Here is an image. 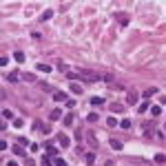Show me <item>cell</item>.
<instances>
[{
	"label": "cell",
	"instance_id": "14",
	"mask_svg": "<svg viewBox=\"0 0 166 166\" xmlns=\"http://www.w3.org/2000/svg\"><path fill=\"white\" fill-rule=\"evenodd\" d=\"M122 104H120V102H113V104H111V111H115V113H120V111H122Z\"/></svg>",
	"mask_w": 166,
	"mask_h": 166
},
{
	"label": "cell",
	"instance_id": "10",
	"mask_svg": "<svg viewBox=\"0 0 166 166\" xmlns=\"http://www.w3.org/2000/svg\"><path fill=\"white\" fill-rule=\"evenodd\" d=\"M7 80H9V82H18V80H20V75H18L16 71H11V73L7 75Z\"/></svg>",
	"mask_w": 166,
	"mask_h": 166
},
{
	"label": "cell",
	"instance_id": "15",
	"mask_svg": "<svg viewBox=\"0 0 166 166\" xmlns=\"http://www.w3.org/2000/svg\"><path fill=\"white\" fill-rule=\"evenodd\" d=\"M38 71H42V73H49L51 66H49V64H38Z\"/></svg>",
	"mask_w": 166,
	"mask_h": 166
},
{
	"label": "cell",
	"instance_id": "4",
	"mask_svg": "<svg viewBox=\"0 0 166 166\" xmlns=\"http://www.w3.org/2000/svg\"><path fill=\"white\" fill-rule=\"evenodd\" d=\"M60 115H62V111H60V108H56V111H51L49 120H51V122H56V120H60Z\"/></svg>",
	"mask_w": 166,
	"mask_h": 166
},
{
	"label": "cell",
	"instance_id": "21",
	"mask_svg": "<svg viewBox=\"0 0 166 166\" xmlns=\"http://www.w3.org/2000/svg\"><path fill=\"white\" fill-rule=\"evenodd\" d=\"M102 102H104V100H102V98H91V104H93V106H100Z\"/></svg>",
	"mask_w": 166,
	"mask_h": 166
},
{
	"label": "cell",
	"instance_id": "24",
	"mask_svg": "<svg viewBox=\"0 0 166 166\" xmlns=\"http://www.w3.org/2000/svg\"><path fill=\"white\" fill-rule=\"evenodd\" d=\"M25 124V122H22V120H20V117H18V120H13V126H16V129H20V126Z\"/></svg>",
	"mask_w": 166,
	"mask_h": 166
},
{
	"label": "cell",
	"instance_id": "13",
	"mask_svg": "<svg viewBox=\"0 0 166 166\" xmlns=\"http://www.w3.org/2000/svg\"><path fill=\"white\" fill-rule=\"evenodd\" d=\"M13 58H16V62H25V53H22V51H16Z\"/></svg>",
	"mask_w": 166,
	"mask_h": 166
},
{
	"label": "cell",
	"instance_id": "8",
	"mask_svg": "<svg viewBox=\"0 0 166 166\" xmlns=\"http://www.w3.org/2000/svg\"><path fill=\"white\" fill-rule=\"evenodd\" d=\"M62 122H64V126H71V124H73V113H66Z\"/></svg>",
	"mask_w": 166,
	"mask_h": 166
},
{
	"label": "cell",
	"instance_id": "30",
	"mask_svg": "<svg viewBox=\"0 0 166 166\" xmlns=\"http://www.w3.org/2000/svg\"><path fill=\"white\" fill-rule=\"evenodd\" d=\"M7 166H18V164H16V162H7Z\"/></svg>",
	"mask_w": 166,
	"mask_h": 166
},
{
	"label": "cell",
	"instance_id": "25",
	"mask_svg": "<svg viewBox=\"0 0 166 166\" xmlns=\"http://www.w3.org/2000/svg\"><path fill=\"white\" fill-rule=\"evenodd\" d=\"M98 117H100L98 113H91V115H89V122H98Z\"/></svg>",
	"mask_w": 166,
	"mask_h": 166
},
{
	"label": "cell",
	"instance_id": "26",
	"mask_svg": "<svg viewBox=\"0 0 166 166\" xmlns=\"http://www.w3.org/2000/svg\"><path fill=\"white\" fill-rule=\"evenodd\" d=\"M40 166H51V162H49V157H42V162H40Z\"/></svg>",
	"mask_w": 166,
	"mask_h": 166
},
{
	"label": "cell",
	"instance_id": "18",
	"mask_svg": "<svg viewBox=\"0 0 166 166\" xmlns=\"http://www.w3.org/2000/svg\"><path fill=\"white\" fill-rule=\"evenodd\" d=\"M53 166H69V164H66V162H64L62 157H56V162H53Z\"/></svg>",
	"mask_w": 166,
	"mask_h": 166
},
{
	"label": "cell",
	"instance_id": "28",
	"mask_svg": "<svg viewBox=\"0 0 166 166\" xmlns=\"http://www.w3.org/2000/svg\"><path fill=\"white\" fill-rule=\"evenodd\" d=\"M40 133H44V135H49V133H51V129H49L47 124H44V126H42V131H40Z\"/></svg>",
	"mask_w": 166,
	"mask_h": 166
},
{
	"label": "cell",
	"instance_id": "22",
	"mask_svg": "<svg viewBox=\"0 0 166 166\" xmlns=\"http://www.w3.org/2000/svg\"><path fill=\"white\" fill-rule=\"evenodd\" d=\"M22 78H25L27 82H33V80H35V75H33V73H25V75H22Z\"/></svg>",
	"mask_w": 166,
	"mask_h": 166
},
{
	"label": "cell",
	"instance_id": "20",
	"mask_svg": "<svg viewBox=\"0 0 166 166\" xmlns=\"http://www.w3.org/2000/svg\"><path fill=\"white\" fill-rule=\"evenodd\" d=\"M95 162V153H86V164H93Z\"/></svg>",
	"mask_w": 166,
	"mask_h": 166
},
{
	"label": "cell",
	"instance_id": "29",
	"mask_svg": "<svg viewBox=\"0 0 166 166\" xmlns=\"http://www.w3.org/2000/svg\"><path fill=\"white\" fill-rule=\"evenodd\" d=\"M159 102H162V104H166V95H162V98H159Z\"/></svg>",
	"mask_w": 166,
	"mask_h": 166
},
{
	"label": "cell",
	"instance_id": "1",
	"mask_svg": "<svg viewBox=\"0 0 166 166\" xmlns=\"http://www.w3.org/2000/svg\"><path fill=\"white\" fill-rule=\"evenodd\" d=\"M53 100H56V102H66V93L64 91H53Z\"/></svg>",
	"mask_w": 166,
	"mask_h": 166
},
{
	"label": "cell",
	"instance_id": "11",
	"mask_svg": "<svg viewBox=\"0 0 166 166\" xmlns=\"http://www.w3.org/2000/svg\"><path fill=\"white\" fill-rule=\"evenodd\" d=\"M2 117H5V120H13V111H9V108H2Z\"/></svg>",
	"mask_w": 166,
	"mask_h": 166
},
{
	"label": "cell",
	"instance_id": "9",
	"mask_svg": "<svg viewBox=\"0 0 166 166\" xmlns=\"http://www.w3.org/2000/svg\"><path fill=\"white\" fill-rule=\"evenodd\" d=\"M71 93H78V95H80V93H82V86L78 82H71Z\"/></svg>",
	"mask_w": 166,
	"mask_h": 166
},
{
	"label": "cell",
	"instance_id": "12",
	"mask_svg": "<svg viewBox=\"0 0 166 166\" xmlns=\"http://www.w3.org/2000/svg\"><path fill=\"white\" fill-rule=\"evenodd\" d=\"M155 162H157V164H166V155L164 153H157V155H155Z\"/></svg>",
	"mask_w": 166,
	"mask_h": 166
},
{
	"label": "cell",
	"instance_id": "17",
	"mask_svg": "<svg viewBox=\"0 0 166 166\" xmlns=\"http://www.w3.org/2000/svg\"><path fill=\"white\" fill-rule=\"evenodd\" d=\"M120 126H122V129H131V120H129V117H124V120L120 122Z\"/></svg>",
	"mask_w": 166,
	"mask_h": 166
},
{
	"label": "cell",
	"instance_id": "23",
	"mask_svg": "<svg viewBox=\"0 0 166 166\" xmlns=\"http://www.w3.org/2000/svg\"><path fill=\"white\" fill-rule=\"evenodd\" d=\"M47 153H49V155H58V149H53V146H47Z\"/></svg>",
	"mask_w": 166,
	"mask_h": 166
},
{
	"label": "cell",
	"instance_id": "19",
	"mask_svg": "<svg viewBox=\"0 0 166 166\" xmlns=\"http://www.w3.org/2000/svg\"><path fill=\"white\" fill-rule=\"evenodd\" d=\"M117 124H120V122H117V120H115V117H113V115L108 117V126H111V129H115Z\"/></svg>",
	"mask_w": 166,
	"mask_h": 166
},
{
	"label": "cell",
	"instance_id": "27",
	"mask_svg": "<svg viewBox=\"0 0 166 166\" xmlns=\"http://www.w3.org/2000/svg\"><path fill=\"white\" fill-rule=\"evenodd\" d=\"M51 16H53V11H44V16H42V20H49Z\"/></svg>",
	"mask_w": 166,
	"mask_h": 166
},
{
	"label": "cell",
	"instance_id": "3",
	"mask_svg": "<svg viewBox=\"0 0 166 166\" xmlns=\"http://www.w3.org/2000/svg\"><path fill=\"white\" fill-rule=\"evenodd\" d=\"M58 142H60V146H64V149L69 146V137H66L64 133H60V135H58Z\"/></svg>",
	"mask_w": 166,
	"mask_h": 166
},
{
	"label": "cell",
	"instance_id": "16",
	"mask_svg": "<svg viewBox=\"0 0 166 166\" xmlns=\"http://www.w3.org/2000/svg\"><path fill=\"white\" fill-rule=\"evenodd\" d=\"M159 113H162V108H159V106H151V115H153V117H157Z\"/></svg>",
	"mask_w": 166,
	"mask_h": 166
},
{
	"label": "cell",
	"instance_id": "6",
	"mask_svg": "<svg viewBox=\"0 0 166 166\" xmlns=\"http://www.w3.org/2000/svg\"><path fill=\"white\" fill-rule=\"evenodd\" d=\"M155 93H157V89H155V86H151V89H146V91H144V95H142V98H146V100H149L151 95H155Z\"/></svg>",
	"mask_w": 166,
	"mask_h": 166
},
{
	"label": "cell",
	"instance_id": "2",
	"mask_svg": "<svg viewBox=\"0 0 166 166\" xmlns=\"http://www.w3.org/2000/svg\"><path fill=\"white\" fill-rule=\"evenodd\" d=\"M126 104H131V106H133V104H137V93H129V95H126Z\"/></svg>",
	"mask_w": 166,
	"mask_h": 166
},
{
	"label": "cell",
	"instance_id": "7",
	"mask_svg": "<svg viewBox=\"0 0 166 166\" xmlns=\"http://www.w3.org/2000/svg\"><path fill=\"white\" fill-rule=\"evenodd\" d=\"M11 151H13L16 155H25V149H22V144H16V146H11Z\"/></svg>",
	"mask_w": 166,
	"mask_h": 166
},
{
	"label": "cell",
	"instance_id": "5",
	"mask_svg": "<svg viewBox=\"0 0 166 166\" xmlns=\"http://www.w3.org/2000/svg\"><path fill=\"white\" fill-rule=\"evenodd\" d=\"M111 149H113V151H122V142H120V140H113V137H111Z\"/></svg>",
	"mask_w": 166,
	"mask_h": 166
}]
</instances>
